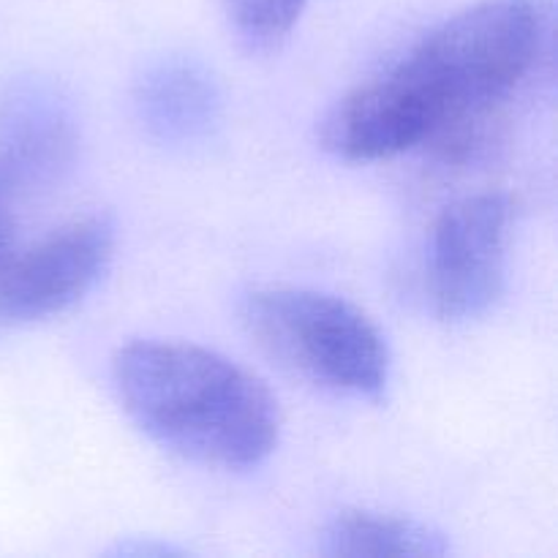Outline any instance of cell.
<instances>
[{"label": "cell", "mask_w": 558, "mask_h": 558, "mask_svg": "<svg viewBox=\"0 0 558 558\" xmlns=\"http://www.w3.org/2000/svg\"><path fill=\"white\" fill-rule=\"evenodd\" d=\"M240 322L272 363L308 385L349 398H379L390 385L385 332L352 300L265 283L240 300Z\"/></svg>", "instance_id": "3"}, {"label": "cell", "mask_w": 558, "mask_h": 558, "mask_svg": "<svg viewBox=\"0 0 558 558\" xmlns=\"http://www.w3.org/2000/svg\"><path fill=\"white\" fill-rule=\"evenodd\" d=\"M327 556H445L447 543L439 532L412 518L376 510H343L322 534Z\"/></svg>", "instance_id": "8"}, {"label": "cell", "mask_w": 558, "mask_h": 558, "mask_svg": "<svg viewBox=\"0 0 558 558\" xmlns=\"http://www.w3.org/2000/svg\"><path fill=\"white\" fill-rule=\"evenodd\" d=\"M512 227L515 199L505 191H480L439 213L425 265V287L439 319H477L499 303Z\"/></svg>", "instance_id": "4"}, {"label": "cell", "mask_w": 558, "mask_h": 558, "mask_svg": "<svg viewBox=\"0 0 558 558\" xmlns=\"http://www.w3.org/2000/svg\"><path fill=\"white\" fill-rule=\"evenodd\" d=\"M114 256V223L82 216L0 262V325H33L74 308L96 289Z\"/></svg>", "instance_id": "5"}, {"label": "cell", "mask_w": 558, "mask_h": 558, "mask_svg": "<svg viewBox=\"0 0 558 558\" xmlns=\"http://www.w3.org/2000/svg\"><path fill=\"white\" fill-rule=\"evenodd\" d=\"M27 183L20 178L14 167L0 156V262L20 245V218H16V205Z\"/></svg>", "instance_id": "10"}, {"label": "cell", "mask_w": 558, "mask_h": 558, "mask_svg": "<svg viewBox=\"0 0 558 558\" xmlns=\"http://www.w3.org/2000/svg\"><path fill=\"white\" fill-rule=\"evenodd\" d=\"M80 131L65 93L52 80L20 76L0 96V156L27 189L49 185L74 163Z\"/></svg>", "instance_id": "6"}, {"label": "cell", "mask_w": 558, "mask_h": 558, "mask_svg": "<svg viewBox=\"0 0 558 558\" xmlns=\"http://www.w3.org/2000/svg\"><path fill=\"white\" fill-rule=\"evenodd\" d=\"M112 387L153 441L205 466L254 469L281 439V409L265 381L199 343H123L112 357Z\"/></svg>", "instance_id": "2"}, {"label": "cell", "mask_w": 558, "mask_h": 558, "mask_svg": "<svg viewBox=\"0 0 558 558\" xmlns=\"http://www.w3.org/2000/svg\"><path fill=\"white\" fill-rule=\"evenodd\" d=\"M554 0H480L425 33L407 54L343 93L319 142L343 161L434 150L480 156L550 63Z\"/></svg>", "instance_id": "1"}, {"label": "cell", "mask_w": 558, "mask_h": 558, "mask_svg": "<svg viewBox=\"0 0 558 558\" xmlns=\"http://www.w3.org/2000/svg\"><path fill=\"white\" fill-rule=\"evenodd\" d=\"M305 3L308 0H221V9L251 52H272L294 31Z\"/></svg>", "instance_id": "9"}, {"label": "cell", "mask_w": 558, "mask_h": 558, "mask_svg": "<svg viewBox=\"0 0 558 558\" xmlns=\"http://www.w3.org/2000/svg\"><path fill=\"white\" fill-rule=\"evenodd\" d=\"M134 109L161 145H196L221 123V90L202 63L167 58L147 65L136 80Z\"/></svg>", "instance_id": "7"}]
</instances>
